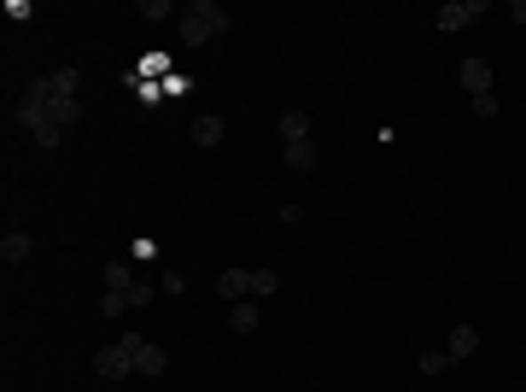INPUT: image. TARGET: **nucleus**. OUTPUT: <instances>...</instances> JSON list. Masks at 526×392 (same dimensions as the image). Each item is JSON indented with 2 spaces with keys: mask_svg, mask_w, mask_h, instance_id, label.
Wrapping results in <instances>:
<instances>
[{
  "mask_svg": "<svg viewBox=\"0 0 526 392\" xmlns=\"http://www.w3.org/2000/svg\"><path fill=\"white\" fill-rule=\"evenodd\" d=\"M18 129H24L42 153H53L70 129L83 124V70L76 65H59V70H42L18 88Z\"/></svg>",
  "mask_w": 526,
  "mask_h": 392,
  "instance_id": "1",
  "label": "nucleus"
},
{
  "mask_svg": "<svg viewBox=\"0 0 526 392\" xmlns=\"http://www.w3.org/2000/svg\"><path fill=\"white\" fill-rule=\"evenodd\" d=\"M153 305V276H135V264L129 258H111L106 264V299H100V310L106 316H129V310Z\"/></svg>",
  "mask_w": 526,
  "mask_h": 392,
  "instance_id": "2",
  "label": "nucleus"
},
{
  "mask_svg": "<svg viewBox=\"0 0 526 392\" xmlns=\"http://www.w3.org/2000/svg\"><path fill=\"white\" fill-rule=\"evenodd\" d=\"M228 29H235V18H228V6H222V0H187V6H181V18H176L181 47H211V42H222Z\"/></svg>",
  "mask_w": 526,
  "mask_h": 392,
  "instance_id": "3",
  "label": "nucleus"
},
{
  "mask_svg": "<svg viewBox=\"0 0 526 392\" xmlns=\"http://www.w3.org/2000/svg\"><path fill=\"white\" fill-rule=\"evenodd\" d=\"M485 12H491L485 0H444V6H433V29H439V36H462V29H474Z\"/></svg>",
  "mask_w": 526,
  "mask_h": 392,
  "instance_id": "4",
  "label": "nucleus"
},
{
  "mask_svg": "<svg viewBox=\"0 0 526 392\" xmlns=\"http://www.w3.org/2000/svg\"><path fill=\"white\" fill-rule=\"evenodd\" d=\"M94 375H100V380H129V375H135V334L100 346V351H94Z\"/></svg>",
  "mask_w": 526,
  "mask_h": 392,
  "instance_id": "5",
  "label": "nucleus"
},
{
  "mask_svg": "<svg viewBox=\"0 0 526 392\" xmlns=\"http://www.w3.org/2000/svg\"><path fill=\"white\" fill-rule=\"evenodd\" d=\"M457 83L468 88V100L498 94V76H491V65H480V59H462V65H457Z\"/></svg>",
  "mask_w": 526,
  "mask_h": 392,
  "instance_id": "6",
  "label": "nucleus"
},
{
  "mask_svg": "<svg viewBox=\"0 0 526 392\" xmlns=\"http://www.w3.org/2000/svg\"><path fill=\"white\" fill-rule=\"evenodd\" d=\"M170 369V351L164 346H153L147 334H135V375H147V380H158Z\"/></svg>",
  "mask_w": 526,
  "mask_h": 392,
  "instance_id": "7",
  "label": "nucleus"
},
{
  "mask_svg": "<svg viewBox=\"0 0 526 392\" xmlns=\"http://www.w3.org/2000/svg\"><path fill=\"white\" fill-rule=\"evenodd\" d=\"M281 153H287V170H299V176H310L316 170V135H299V140H281Z\"/></svg>",
  "mask_w": 526,
  "mask_h": 392,
  "instance_id": "8",
  "label": "nucleus"
},
{
  "mask_svg": "<svg viewBox=\"0 0 526 392\" xmlns=\"http://www.w3.org/2000/svg\"><path fill=\"white\" fill-rule=\"evenodd\" d=\"M474 351H480V328L457 323V328H450V340H444V357H450V364H468Z\"/></svg>",
  "mask_w": 526,
  "mask_h": 392,
  "instance_id": "9",
  "label": "nucleus"
},
{
  "mask_svg": "<svg viewBox=\"0 0 526 392\" xmlns=\"http://www.w3.org/2000/svg\"><path fill=\"white\" fill-rule=\"evenodd\" d=\"M0 258H6V264H29V258H36V235L6 228V235H0Z\"/></svg>",
  "mask_w": 526,
  "mask_h": 392,
  "instance_id": "10",
  "label": "nucleus"
},
{
  "mask_svg": "<svg viewBox=\"0 0 526 392\" xmlns=\"http://www.w3.org/2000/svg\"><path fill=\"white\" fill-rule=\"evenodd\" d=\"M194 140L199 147H222V140H228V117L222 112H199L194 117Z\"/></svg>",
  "mask_w": 526,
  "mask_h": 392,
  "instance_id": "11",
  "label": "nucleus"
},
{
  "mask_svg": "<svg viewBox=\"0 0 526 392\" xmlns=\"http://www.w3.org/2000/svg\"><path fill=\"white\" fill-rule=\"evenodd\" d=\"M217 293L222 299H251V269H217Z\"/></svg>",
  "mask_w": 526,
  "mask_h": 392,
  "instance_id": "12",
  "label": "nucleus"
},
{
  "mask_svg": "<svg viewBox=\"0 0 526 392\" xmlns=\"http://www.w3.org/2000/svg\"><path fill=\"white\" fill-rule=\"evenodd\" d=\"M258 323H263L258 299H240V305H228V328H235V334H251Z\"/></svg>",
  "mask_w": 526,
  "mask_h": 392,
  "instance_id": "13",
  "label": "nucleus"
},
{
  "mask_svg": "<svg viewBox=\"0 0 526 392\" xmlns=\"http://www.w3.org/2000/svg\"><path fill=\"white\" fill-rule=\"evenodd\" d=\"M275 129H281V140H299V135H316V124H310V112H281V117H275Z\"/></svg>",
  "mask_w": 526,
  "mask_h": 392,
  "instance_id": "14",
  "label": "nucleus"
},
{
  "mask_svg": "<svg viewBox=\"0 0 526 392\" xmlns=\"http://www.w3.org/2000/svg\"><path fill=\"white\" fill-rule=\"evenodd\" d=\"M269 293H281V269L275 264H258V269H251V299H269Z\"/></svg>",
  "mask_w": 526,
  "mask_h": 392,
  "instance_id": "15",
  "label": "nucleus"
},
{
  "mask_svg": "<svg viewBox=\"0 0 526 392\" xmlns=\"http://www.w3.org/2000/svg\"><path fill=\"white\" fill-rule=\"evenodd\" d=\"M140 18L147 24H170V18H181V6L176 0H140Z\"/></svg>",
  "mask_w": 526,
  "mask_h": 392,
  "instance_id": "16",
  "label": "nucleus"
},
{
  "mask_svg": "<svg viewBox=\"0 0 526 392\" xmlns=\"http://www.w3.org/2000/svg\"><path fill=\"white\" fill-rule=\"evenodd\" d=\"M129 264H158V240H129Z\"/></svg>",
  "mask_w": 526,
  "mask_h": 392,
  "instance_id": "17",
  "label": "nucleus"
},
{
  "mask_svg": "<svg viewBox=\"0 0 526 392\" xmlns=\"http://www.w3.org/2000/svg\"><path fill=\"white\" fill-rule=\"evenodd\" d=\"M129 88H135L140 106H158V100H164V83H140V76H129Z\"/></svg>",
  "mask_w": 526,
  "mask_h": 392,
  "instance_id": "18",
  "label": "nucleus"
},
{
  "mask_svg": "<svg viewBox=\"0 0 526 392\" xmlns=\"http://www.w3.org/2000/svg\"><path fill=\"white\" fill-rule=\"evenodd\" d=\"M450 369V357H444V346L439 351H421V375H444Z\"/></svg>",
  "mask_w": 526,
  "mask_h": 392,
  "instance_id": "19",
  "label": "nucleus"
},
{
  "mask_svg": "<svg viewBox=\"0 0 526 392\" xmlns=\"http://www.w3.org/2000/svg\"><path fill=\"white\" fill-rule=\"evenodd\" d=\"M158 287H164V293H187V276H181V269H164V276H158Z\"/></svg>",
  "mask_w": 526,
  "mask_h": 392,
  "instance_id": "20",
  "label": "nucleus"
},
{
  "mask_svg": "<svg viewBox=\"0 0 526 392\" xmlns=\"http://www.w3.org/2000/svg\"><path fill=\"white\" fill-rule=\"evenodd\" d=\"M181 94H187V76H181V70H170V76H164V100H181Z\"/></svg>",
  "mask_w": 526,
  "mask_h": 392,
  "instance_id": "21",
  "label": "nucleus"
},
{
  "mask_svg": "<svg viewBox=\"0 0 526 392\" xmlns=\"http://www.w3.org/2000/svg\"><path fill=\"white\" fill-rule=\"evenodd\" d=\"M474 112H480V117H498V112H503V100H498V94H485V100H474Z\"/></svg>",
  "mask_w": 526,
  "mask_h": 392,
  "instance_id": "22",
  "label": "nucleus"
},
{
  "mask_svg": "<svg viewBox=\"0 0 526 392\" xmlns=\"http://www.w3.org/2000/svg\"><path fill=\"white\" fill-rule=\"evenodd\" d=\"M29 12H36V6H29V0H6V18H12V24H24Z\"/></svg>",
  "mask_w": 526,
  "mask_h": 392,
  "instance_id": "23",
  "label": "nucleus"
},
{
  "mask_svg": "<svg viewBox=\"0 0 526 392\" xmlns=\"http://www.w3.org/2000/svg\"><path fill=\"white\" fill-rule=\"evenodd\" d=\"M503 12H509V24H526V0H509Z\"/></svg>",
  "mask_w": 526,
  "mask_h": 392,
  "instance_id": "24",
  "label": "nucleus"
}]
</instances>
